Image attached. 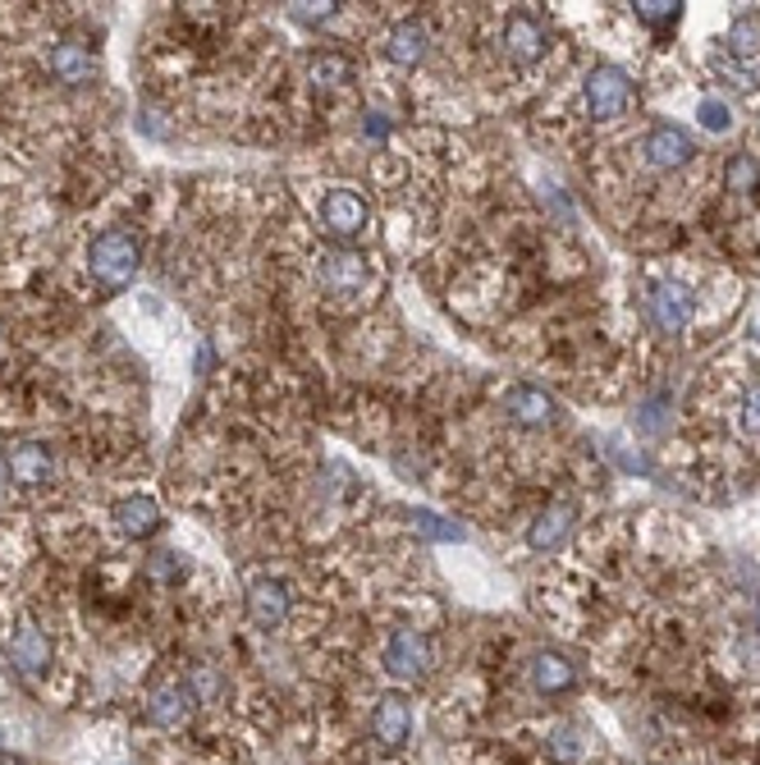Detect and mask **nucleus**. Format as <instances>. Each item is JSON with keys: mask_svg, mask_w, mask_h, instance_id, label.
<instances>
[{"mask_svg": "<svg viewBox=\"0 0 760 765\" xmlns=\"http://www.w3.org/2000/svg\"><path fill=\"white\" fill-rule=\"evenodd\" d=\"M138 266H142V248L133 235H124V229H106V235H97L88 248V271L101 285H129L138 276Z\"/></svg>", "mask_w": 760, "mask_h": 765, "instance_id": "nucleus-1", "label": "nucleus"}, {"mask_svg": "<svg viewBox=\"0 0 760 765\" xmlns=\"http://www.w3.org/2000/svg\"><path fill=\"white\" fill-rule=\"evenodd\" d=\"M6 656L19 669V678H42L51 669V637L32 619H14L6 633Z\"/></svg>", "mask_w": 760, "mask_h": 765, "instance_id": "nucleus-2", "label": "nucleus"}, {"mask_svg": "<svg viewBox=\"0 0 760 765\" xmlns=\"http://www.w3.org/2000/svg\"><path fill=\"white\" fill-rule=\"evenodd\" d=\"M632 101V83H628V73L614 69V64H600L591 69V79H587V106L596 120H619V115L628 110Z\"/></svg>", "mask_w": 760, "mask_h": 765, "instance_id": "nucleus-3", "label": "nucleus"}, {"mask_svg": "<svg viewBox=\"0 0 760 765\" xmlns=\"http://www.w3.org/2000/svg\"><path fill=\"white\" fill-rule=\"evenodd\" d=\"M692 157H697V147H692L688 129L656 125L651 133H646V161H651L656 170H678V166H688Z\"/></svg>", "mask_w": 760, "mask_h": 765, "instance_id": "nucleus-4", "label": "nucleus"}, {"mask_svg": "<svg viewBox=\"0 0 760 765\" xmlns=\"http://www.w3.org/2000/svg\"><path fill=\"white\" fill-rule=\"evenodd\" d=\"M47 69L56 73L60 83L83 88L92 73H97V56L88 51V42H73V37H64V42H56V47L47 51Z\"/></svg>", "mask_w": 760, "mask_h": 765, "instance_id": "nucleus-5", "label": "nucleus"}, {"mask_svg": "<svg viewBox=\"0 0 760 765\" xmlns=\"http://www.w3.org/2000/svg\"><path fill=\"white\" fill-rule=\"evenodd\" d=\"M386 669L394 678H422L431 669V642L422 633H394L386 646Z\"/></svg>", "mask_w": 760, "mask_h": 765, "instance_id": "nucleus-6", "label": "nucleus"}, {"mask_svg": "<svg viewBox=\"0 0 760 765\" xmlns=\"http://www.w3.org/2000/svg\"><path fill=\"white\" fill-rule=\"evenodd\" d=\"M371 729H376V743L399 752L408 743V729H412V711H408V697L403 693H386L376 702V715H371Z\"/></svg>", "mask_w": 760, "mask_h": 765, "instance_id": "nucleus-7", "label": "nucleus"}, {"mask_svg": "<svg viewBox=\"0 0 760 765\" xmlns=\"http://www.w3.org/2000/svg\"><path fill=\"white\" fill-rule=\"evenodd\" d=\"M651 321L664 330V335H682V326H688V317H692V294L682 289V285H673V280H660L656 289H651Z\"/></svg>", "mask_w": 760, "mask_h": 765, "instance_id": "nucleus-8", "label": "nucleus"}, {"mask_svg": "<svg viewBox=\"0 0 760 765\" xmlns=\"http://www.w3.org/2000/svg\"><path fill=\"white\" fill-rule=\"evenodd\" d=\"M110 518H116L124 542H147V537H157L161 531V505L151 500V495H129V500L116 505Z\"/></svg>", "mask_w": 760, "mask_h": 765, "instance_id": "nucleus-9", "label": "nucleus"}, {"mask_svg": "<svg viewBox=\"0 0 760 765\" xmlns=\"http://www.w3.org/2000/svg\"><path fill=\"white\" fill-rule=\"evenodd\" d=\"M321 220L330 235H358V229L367 225V202L353 193V188H330V193L321 198Z\"/></svg>", "mask_w": 760, "mask_h": 765, "instance_id": "nucleus-10", "label": "nucleus"}, {"mask_svg": "<svg viewBox=\"0 0 760 765\" xmlns=\"http://www.w3.org/2000/svg\"><path fill=\"white\" fill-rule=\"evenodd\" d=\"M248 615L257 628H280L289 619V592L276 578H257L248 587Z\"/></svg>", "mask_w": 760, "mask_h": 765, "instance_id": "nucleus-11", "label": "nucleus"}, {"mask_svg": "<svg viewBox=\"0 0 760 765\" xmlns=\"http://www.w3.org/2000/svg\"><path fill=\"white\" fill-rule=\"evenodd\" d=\"M573 523H578V509L568 500H554L537 523L527 527V546L531 550H559L568 542V531H573Z\"/></svg>", "mask_w": 760, "mask_h": 765, "instance_id": "nucleus-12", "label": "nucleus"}, {"mask_svg": "<svg viewBox=\"0 0 760 765\" xmlns=\"http://www.w3.org/2000/svg\"><path fill=\"white\" fill-rule=\"evenodd\" d=\"M193 711V693H188V683H157L147 697V719L157 724V729H174V724Z\"/></svg>", "mask_w": 760, "mask_h": 765, "instance_id": "nucleus-13", "label": "nucleus"}, {"mask_svg": "<svg viewBox=\"0 0 760 765\" xmlns=\"http://www.w3.org/2000/svg\"><path fill=\"white\" fill-rule=\"evenodd\" d=\"M6 468H10V477H14L19 486H42V481H51V473H56V458H51L47 445L23 440V445H10Z\"/></svg>", "mask_w": 760, "mask_h": 765, "instance_id": "nucleus-14", "label": "nucleus"}, {"mask_svg": "<svg viewBox=\"0 0 760 765\" xmlns=\"http://www.w3.org/2000/svg\"><path fill=\"white\" fill-rule=\"evenodd\" d=\"M504 413L518 427H546V423H554V399L537 386H513L504 399Z\"/></svg>", "mask_w": 760, "mask_h": 765, "instance_id": "nucleus-15", "label": "nucleus"}, {"mask_svg": "<svg viewBox=\"0 0 760 765\" xmlns=\"http://www.w3.org/2000/svg\"><path fill=\"white\" fill-rule=\"evenodd\" d=\"M573 683H578V669H573V660H568V656H559V652L531 656V687H537V693L559 697L563 687H573Z\"/></svg>", "mask_w": 760, "mask_h": 765, "instance_id": "nucleus-16", "label": "nucleus"}, {"mask_svg": "<svg viewBox=\"0 0 760 765\" xmlns=\"http://www.w3.org/2000/svg\"><path fill=\"white\" fill-rule=\"evenodd\" d=\"M504 47L518 56V60H541L546 56V28L531 19V14H509L504 23Z\"/></svg>", "mask_w": 760, "mask_h": 765, "instance_id": "nucleus-17", "label": "nucleus"}, {"mask_svg": "<svg viewBox=\"0 0 760 765\" xmlns=\"http://www.w3.org/2000/svg\"><path fill=\"white\" fill-rule=\"evenodd\" d=\"M308 83L317 92H334V88H349L353 83V64L339 56V51H317L308 60Z\"/></svg>", "mask_w": 760, "mask_h": 765, "instance_id": "nucleus-18", "label": "nucleus"}, {"mask_svg": "<svg viewBox=\"0 0 760 765\" xmlns=\"http://www.w3.org/2000/svg\"><path fill=\"white\" fill-rule=\"evenodd\" d=\"M390 60L403 64V69H417V64L427 60V28L417 23V19H408V23H399L390 32Z\"/></svg>", "mask_w": 760, "mask_h": 765, "instance_id": "nucleus-19", "label": "nucleus"}, {"mask_svg": "<svg viewBox=\"0 0 760 765\" xmlns=\"http://www.w3.org/2000/svg\"><path fill=\"white\" fill-rule=\"evenodd\" d=\"M326 280H330L334 289L362 285V280H367V257H358V252H330V257H326Z\"/></svg>", "mask_w": 760, "mask_h": 765, "instance_id": "nucleus-20", "label": "nucleus"}, {"mask_svg": "<svg viewBox=\"0 0 760 765\" xmlns=\"http://www.w3.org/2000/svg\"><path fill=\"white\" fill-rule=\"evenodd\" d=\"M724 188H729V193H738V198L756 193V188H760V161L747 157V151L729 157V166H724Z\"/></svg>", "mask_w": 760, "mask_h": 765, "instance_id": "nucleus-21", "label": "nucleus"}, {"mask_svg": "<svg viewBox=\"0 0 760 765\" xmlns=\"http://www.w3.org/2000/svg\"><path fill=\"white\" fill-rule=\"evenodd\" d=\"M697 115H701V125H706V129H710V133H724V129H729V125H733V110H729V106H724V101H719V97H706V101H701V110H697Z\"/></svg>", "mask_w": 760, "mask_h": 765, "instance_id": "nucleus-22", "label": "nucleus"}, {"mask_svg": "<svg viewBox=\"0 0 760 765\" xmlns=\"http://www.w3.org/2000/svg\"><path fill=\"white\" fill-rule=\"evenodd\" d=\"M678 10H682V6H673V0H646V6H637V19H641V23L664 28V23H673V19H678Z\"/></svg>", "mask_w": 760, "mask_h": 765, "instance_id": "nucleus-23", "label": "nucleus"}, {"mask_svg": "<svg viewBox=\"0 0 760 765\" xmlns=\"http://www.w3.org/2000/svg\"><path fill=\"white\" fill-rule=\"evenodd\" d=\"M733 51L738 56H756L760 51V23H751V19L733 23Z\"/></svg>", "mask_w": 760, "mask_h": 765, "instance_id": "nucleus-24", "label": "nucleus"}, {"mask_svg": "<svg viewBox=\"0 0 760 765\" xmlns=\"http://www.w3.org/2000/svg\"><path fill=\"white\" fill-rule=\"evenodd\" d=\"M417 527H422L427 537H440V542H459V537H463L459 527H449L444 518H436V514H427V509H417Z\"/></svg>", "mask_w": 760, "mask_h": 765, "instance_id": "nucleus-25", "label": "nucleus"}, {"mask_svg": "<svg viewBox=\"0 0 760 765\" xmlns=\"http://www.w3.org/2000/svg\"><path fill=\"white\" fill-rule=\"evenodd\" d=\"M742 431L747 436H760V380L747 390V399H742Z\"/></svg>", "mask_w": 760, "mask_h": 765, "instance_id": "nucleus-26", "label": "nucleus"}, {"mask_svg": "<svg viewBox=\"0 0 760 765\" xmlns=\"http://www.w3.org/2000/svg\"><path fill=\"white\" fill-rule=\"evenodd\" d=\"M334 10H339V6H330V0H326V6H293V19H298V23H326Z\"/></svg>", "mask_w": 760, "mask_h": 765, "instance_id": "nucleus-27", "label": "nucleus"}, {"mask_svg": "<svg viewBox=\"0 0 760 765\" xmlns=\"http://www.w3.org/2000/svg\"><path fill=\"white\" fill-rule=\"evenodd\" d=\"M174 559H179V555H151V578H166V583H174L179 573H183Z\"/></svg>", "mask_w": 760, "mask_h": 765, "instance_id": "nucleus-28", "label": "nucleus"}, {"mask_svg": "<svg viewBox=\"0 0 760 765\" xmlns=\"http://www.w3.org/2000/svg\"><path fill=\"white\" fill-rule=\"evenodd\" d=\"M714 69H719V73H724V79H729L733 88H751V73H747V69H738L733 60H724V56H714Z\"/></svg>", "mask_w": 760, "mask_h": 765, "instance_id": "nucleus-29", "label": "nucleus"}, {"mask_svg": "<svg viewBox=\"0 0 760 765\" xmlns=\"http://www.w3.org/2000/svg\"><path fill=\"white\" fill-rule=\"evenodd\" d=\"M367 120H371V125H367V133H371V138H386V133H390L386 125H380V115H367Z\"/></svg>", "mask_w": 760, "mask_h": 765, "instance_id": "nucleus-30", "label": "nucleus"}]
</instances>
